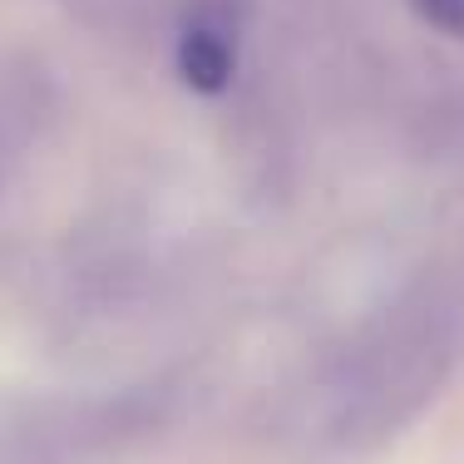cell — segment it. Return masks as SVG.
<instances>
[{
    "mask_svg": "<svg viewBox=\"0 0 464 464\" xmlns=\"http://www.w3.org/2000/svg\"><path fill=\"white\" fill-rule=\"evenodd\" d=\"M450 322L435 306H411L385 326L381 341H371L351 361L346 381L336 385V435L366 440L395 430L405 415L440 385L450 356H455Z\"/></svg>",
    "mask_w": 464,
    "mask_h": 464,
    "instance_id": "6da1fadb",
    "label": "cell"
},
{
    "mask_svg": "<svg viewBox=\"0 0 464 464\" xmlns=\"http://www.w3.org/2000/svg\"><path fill=\"white\" fill-rule=\"evenodd\" d=\"M179 70L193 90L218 94L232 80V45L218 25H188L179 40Z\"/></svg>",
    "mask_w": 464,
    "mask_h": 464,
    "instance_id": "7a4b0ae2",
    "label": "cell"
},
{
    "mask_svg": "<svg viewBox=\"0 0 464 464\" xmlns=\"http://www.w3.org/2000/svg\"><path fill=\"white\" fill-rule=\"evenodd\" d=\"M411 5L420 10V20H430L435 30L464 40V0H411Z\"/></svg>",
    "mask_w": 464,
    "mask_h": 464,
    "instance_id": "3957f363",
    "label": "cell"
}]
</instances>
